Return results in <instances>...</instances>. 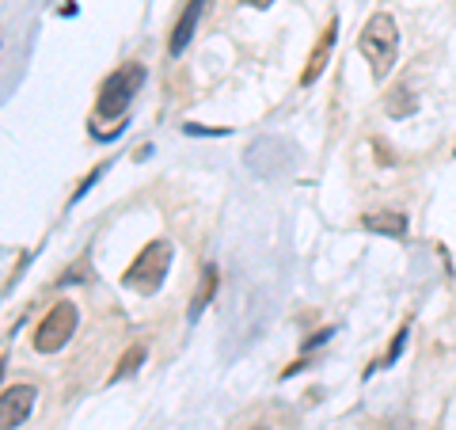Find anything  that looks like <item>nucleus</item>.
Returning a JSON list of instances; mask_svg holds the SVG:
<instances>
[{
	"label": "nucleus",
	"mask_w": 456,
	"mask_h": 430,
	"mask_svg": "<svg viewBox=\"0 0 456 430\" xmlns=\"http://www.w3.org/2000/svg\"><path fill=\"white\" fill-rule=\"evenodd\" d=\"M358 50H361V58L369 61L373 80H384V76L392 73L396 58H399V31H396V19L388 16V12L369 16V23L361 27Z\"/></svg>",
	"instance_id": "f257e3e1"
},
{
	"label": "nucleus",
	"mask_w": 456,
	"mask_h": 430,
	"mask_svg": "<svg viewBox=\"0 0 456 430\" xmlns=\"http://www.w3.org/2000/svg\"><path fill=\"white\" fill-rule=\"evenodd\" d=\"M171 267V244L168 240H152L137 251V259L126 267L122 274V285L126 290H137V293H157L164 285V274Z\"/></svg>",
	"instance_id": "f03ea898"
},
{
	"label": "nucleus",
	"mask_w": 456,
	"mask_h": 430,
	"mask_svg": "<svg viewBox=\"0 0 456 430\" xmlns=\"http://www.w3.org/2000/svg\"><path fill=\"white\" fill-rule=\"evenodd\" d=\"M144 84V69L137 61H129V65H122V69H115L103 80V88H99V99H95V115L99 118H122L129 111V103H133V95H137V88Z\"/></svg>",
	"instance_id": "7ed1b4c3"
},
{
	"label": "nucleus",
	"mask_w": 456,
	"mask_h": 430,
	"mask_svg": "<svg viewBox=\"0 0 456 430\" xmlns=\"http://www.w3.org/2000/svg\"><path fill=\"white\" fill-rule=\"evenodd\" d=\"M76 320H80V316H76V305L73 301H58L46 316L38 320L35 350H38V355H53V350H61L73 339V332H76Z\"/></svg>",
	"instance_id": "20e7f679"
},
{
	"label": "nucleus",
	"mask_w": 456,
	"mask_h": 430,
	"mask_svg": "<svg viewBox=\"0 0 456 430\" xmlns=\"http://www.w3.org/2000/svg\"><path fill=\"white\" fill-rule=\"evenodd\" d=\"M35 384H8L4 389V400H0V426L4 430H16L23 419L31 415L35 407Z\"/></svg>",
	"instance_id": "39448f33"
},
{
	"label": "nucleus",
	"mask_w": 456,
	"mask_h": 430,
	"mask_svg": "<svg viewBox=\"0 0 456 430\" xmlns=\"http://www.w3.org/2000/svg\"><path fill=\"white\" fill-rule=\"evenodd\" d=\"M202 12H206V0H191V4L183 8L179 23L171 27V38H168V53H171V58H179V53L191 46V38L198 35V19H202Z\"/></svg>",
	"instance_id": "423d86ee"
},
{
	"label": "nucleus",
	"mask_w": 456,
	"mask_h": 430,
	"mask_svg": "<svg viewBox=\"0 0 456 430\" xmlns=\"http://www.w3.org/2000/svg\"><path fill=\"white\" fill-rule=\"evenodd\" d=\"M335 38H339V19H331V23L324 27V35H319V42L312 46V53H308V65H304V73H300V84H316V76L327 69V58H331V46H335Z\"/></svg>",
	"instance_id": "0eeeda50"
},
{
	"label": "nucleus",
	"mask_w": 456,
	"mask_h": 430,
	"mask_svg": "<svg viewBox=\"0 0 456 430\" xmlns=\"http://www.w3.org/2000/svg\"><path fill=\"white\" fill-rule=\"evenodd\" d=\"M361 225L381 236H407V214H399V209H373L361 217Z\"/></svg>",
	"instance_id": "6e6552de"
},
{
	"label": "nucleus",
	"mask_w": 456,
	"mask_h": 430,
	"mask_svg": "<svg viewBox=\"0 0 456 430\" xmlns=\"http://www.w3.org/2000/svg\"><path fill=\"white\" fill-rule=\"evenodd\" d=\"M384 111L392 115V118H407L410 111H415V95H410L407 84H396L392 92L384 95Z\"/></svg>",
	"instance_id": "1a4fd4ad"
},
{
	"label": "nucleus",
	"mask_w": 456,
	"mask_h": 430,
	"mask_svg": "<svg viewBox=\"0 0 456 430\" xmlns=\"http://www.w3.org/2000/svg\"><path fill=\"white\" fill-rule=\"evenodd\" d=\"M141 362H144V343H129V350H126V355L118 358L115 373H110L107 381L115 384V381H122V377H129V373H137V366H141Z\"/></svg>",
	"instance_id": "9d476101"
},
{
	"label": "nucleus",
	"mask_w": 456,
	"mask_h": 430,
	"mask_svg": "<svg viewBox=\"0 0 456 430\" xmlns=\"http://www.w3.org/2000/svg\"><path fill=\"white\" fill-rule=\"evenodd\" d=\"M407 335H410V327L403 324V327H399V332H396V339H392V347H388V355H384V358H376V362H373V366H369V369H365V377H373V373H376V369H384V366H392V362H396L399 355H403V343H407Z\"/></svg>",
	"instance_id": "9b49d317"
},
{
	"label": "nucleus",
	"mask_w": 456,
	"mask_h": 430,
	"mask_svg": "<svg viewBox=\"0 0 456 430\" xmlns=\"http://www.w3.org/2000/svg\"><path fill=\"white\" fill-rule=\"evenodd\" d=\"M213 290H217V267H206V274H202V293H194V301H191V320H198V313L209 305Z\"/></svg>",
	"instance_id": "f8f14e48"
},
{
	"label": "nucleus",
	"mask_w": 456,
	"mask_h": 430,
	"mask_svg": "<svg viewBox=\"0 0 456 430\" xmlns=\"http://www.w3.org/2000/svg\"><path fill=\"white\" fill-rule=\"evenodd\" d=\"M103 172H107V164H95V168L88 172V179H84L80 187H76V194L69 198V206H73V202H80V198H84V194H88V191H92V187H95V179H99V175H103Z\"/></svg>",
	"instance_id": "ddd939ff"
},
{
	"label": "nucleus",
	"mask_w": 456,
	"mask_h": 430,
	"mask_svg": "<svg viewBox=\"0 0 456 430\" xmlns=\"http://www.w3.org/2000/svg\"><path fill=\"white\" fill-rule=\"evenodd\" d=\"M84 271H88V263H76V267H69V271L61 274V282H73V278L80 282V278H84Z\"/></svg>",
	"instance_id": "4468645a"
},
{
	"label": "nucleus",
	"mask_w": 456,
	"mask_h": 430,
	"mask_svg": "<svg viewBox=\"0 0 456 430\" xmlns=\"http://www.w3.org/2000/svg\"><path fill=\"white\" fill-rule=\"evenodd\" d=\"M243 4H251V8H270L274 0H243Z\"/></svg>",
	"instance_id": "2eb2a0df"
},
{
	"label": "nucleus",
	"mask_w": 456,
	"mask_h": 430,
	"mask_svg": "<svg viewBox=\"0 0 456 430\" xmlns=\"http://www.w3.org/2000/svg\"><path fill=\"white\" fill-rule=\"evenodd\" d=\"M248 430H270V426H263V423H259V426H248Z\"/></svg>",
	"instance_id": "dca6fc26"
}]
</instances>
